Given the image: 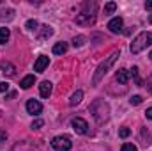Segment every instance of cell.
<instances>
[{"label":"cell","instance_id":"83f0119b","mask_svg":"<svg viewBox=\"0 0 152 151\" xmlns=\"http://www.w3.org/2000/svg\"><path fill=\"white\" fill-rule=\"evenodd\" d=\"M9 91V84L7 82H0V93H7Z\"/></svg>","mask_w":152,"mask_h":151},{"label":"cell","instance_id":"52a82bcc","mask_svg":"<svg viewBox=\"0 0 152 151\" xmlns=\"http://www.w3.org/2000/svg\"><path fill=\"white\" fill-rule=\"evenodd\" d=\"M27 112L32 114V115H37L42 112V105L39 103L37 100H28L27 101Z\"/></svg>","mask_w":152,"mask_h":151},{"label":"cell","instance_id":"f546056e","mask_svg":"<svg viewBox=\"0 0 152 151\" xmlns=\"http://www.w3.org/2000/svg\"><path fill=\"white\" fill-rule=\"evenodd\" d=\"M145 9H147V11H152V0H147V2H145Z\"/></svg>","mask_w":152,"mask_h":151},{"label":"cell","instance_id":"8992f818","mask_svg":"<svg viewBox=\"0 0 152 151\" xmlns=\"http://www.w3.org/2000/svg\"><path fill=\"white\" fill-rule=\"evenodd\" d=\"M71 124H73V130H75L76 133H80V135H85L88 132V123L85 119H81V117H75L71 121Z\"/></svg>","mask_w":152,"mask_h":151},{"label":"cell","instance_id":"1f68e13d","mask_svg":"<svg viewBox=\"0 0 152 151\" xmlns=\"http://www.w3.org/2000/svg\"><path fill=\"white\" fill-rule=\"evenodd\" d=\"M149 21H151V23H152V14H151V16H149Z\"/></svg>","mask_w":152,"mask_h":151},{"label":"cell","instance_id":"cb8c5ba5","mask_svg":"<svg viewBox=\"0 0 152 151\" xmlns=\"http://www.w3.org/2000/svg\"><path fill=\"white\" fill-rule=\"evenodd\" d=\"M42 126H44V121H42V119H36V121H32V126H30V128H32V130H39V128H42Z\"/></svg>","mask_w":152,"mask_h":151},{"label":"cell","instance_id":"d6986e66","mask_svg":"<svg viewBox=\"0 0 152 151\" xmlns=\"http://www.w3.org/2000/svg\"><path fill=\"white\" fill-rule=\"evenodd\" d=\"M117 80H118L120 84H126V82L129 80V71H127V70H120V71L117 73Z\"/></svg>","mask_w":152,"mask_h":151},{"label":"cell","instance_id":"7c38bea8","mask_svg":"<svg viewBox=\"0 0 152 151\" xmlns=\"http://www.w3.org/2000/svg\"><path fill=\"white\" fill-rule=\"evenodd\" d=\"M53 36V29L50 27V25H42L41 27V30H39V39H48V38H51Z\"/></svg>","mask_w":152,"mask_h":151},{"label":"cell","instance_id":"5bb4252c","mask_svg":"<svg viewBox=\"0 0 152 151\" xmlns=\"http://www.w3.org/2000/svg\"><path fill=\"white\" fill-rule=\"evenodd\" d=\"M34 84H36V76H34V75H27L23 80H21V82H20L21 89H30Z\"/></svg>","mask_w":152,"mask_h":151},{"label":"cell","instance_id":"ffe728a7","mask_svg":"<svg viewBox=\"0 0 152 151\" xmlns=\"http://www.w3.org/2000/svg\"><path fill=\"white\" fill-rule=\"evenodd\" d=\"M115 9H117V4H115V2H108V4L104 5V14H112Z\"/></svg>","mask_w":152,"mask_h":151},{"label":"cell","instance_id":"9c48e42d","mask_svg":"<svg viewBox=\"0 0 152 151\" xmlns=\"http://www.w3.org/2000/svg\"><path fill=\"white\" fill-rule=\"evenodd\" d=\"M122 25H124V20H122L120 16H117V18H113V20H110L108 29H110L113 34H118V32L122 30Z\"/></svg>","mask_w":152,"mask_h":151},{"label":"cell","instance_id":"3957f363","mask_svg":"<svg viewBox=\"0 0 152 151\" xmlns=\"http://www.w3.org/2000/svg\"><path fill=\"white\" fill-rule=\"evenodd\" d=\"M152 44V32H140L131 43V53H140Z\"/></svg>","mask_w":152,"mask_h":151},{"label":"cell","instance_id":"f1b7e54d","mask_svg":"<svg viewBox=\"0 0 152 151\" xmlns=\"http://www.w3.org/2000/svg\"><path fill=\"white\" fill-rule=\"evenodd\" d=\"M5 139H7V133H5L4 130H0V144H2V142H5Z\"/></svg>","mask_w":152,"mask_h":151},{"label":"cell","instance_id":"9a60e30c","mask_svg":"<svg viewBox=\"0 0 152 151\" xmlns=\"http://www.w3.org/2000/svg\"><path fill=\"white\" fill-rule=\"evenodd\" d=\"M67 52V43H64V41H60V43H57L55 46H53V53L55 55H62V53H66Z\"/></svg>","mask_w":152,"mask_h":151},{"label":"cell","instance_id":"277c9868","mask_svg":"<svg viewBox=\"0 0 152 151\" xmlns=\"http://www.w3.org/2000/svg\"><path fill=\"white\" fill-rule=\"evenodd\" d=\"M90 5H92V4H85L83 11L76 16V23H78L80 27H90V25H94V23H96V9L88 11V9H90Z\"/></svg>","mask_w":152,"mask_h":151},{"label":"cell","instance_id":"7402d4cb","mask_svg":"<svg viewBox=\"0 0 152 151\" xmlns=\"http://www.w3.org/2000/svg\"><path fill=\"white\" fill-rule=\"evenodd\" d=\"M120 151H138V148L134 144H131V142H126V144H122Z\"/></svg>","mask_w":152,"mask_h":151},{"label":"cell","instance_id":"ba28073f","mask_svg":"<svg viewBox=\"0 0 152 151\" xmlns=\"http://www.w3.org/2000/svg\"><path fill=\"white\" fill-rule=\"evenodd\" d=\"M48 64H50V59H48L46 55H39L37 61H36V64H34V71H37V73H42V71L48 68Z\"/></svg>","mask_w":152,"mask_h":151},{"label":"cell","instance_id":"2e32d148","mask_svg":"<svg viewBox=\"0 0 152 151\" xmlns=\"http://www.w3.org/2000/svg\"><path fill=\"white\" fill-rule=\"evenodd\" d=\"M9 38H11V30L7 27H2L0 29V44H5L9 41Z\"/></svg>","mask_w":152,"mask_h":151},{"label":"cell","instance_id":"ac0fdd59","mask_svg":"<svg viewBox=\"0 0 152 151\" xmlns=\"http://www.w3.org/2000/svg\"><path fill=\"white\" fill-rule=\"evenodd\" d=\"M81 100H83V93H81V91H76L75 94L71 96V100H69V105H71V107H76Z\"/></svg>","mask_w":152,"mask_h":151},{"label":"cell","instance_id":"8fae6325","mask_svg":"<svg viewBox=\"0 0 152 151\" xmlns=\"http://www.w3.org/2000/svg\"><path fill=\"white\" fill-rule=\"evenodd\" d=\"M51 89H53L51 82L44 80V82H41V85H39V94H41L42 98H48V96L51 94Z\"/></svg>","mask_w":152,"mask_h":151},{"label":"cell","instance_id":"4316f807","mask_svg":"<svg viewBox=\"0 0 152 151\" xmlns=\"http://www.w3.org/2000/svg\"><path fill=\"white\" fill-rule=\"evenodd\" d=\"M129 101H131V105H140V103H142V96H138V94H136V96H133Z\"/></svg>","mask_w":152,"mask_h":151},{"label":"cell","instance_id":"e0dca14e","mask_svg":"<svg viewBox=\"0 0 152 151\" xmlns=\"http://www.w3.org/2000/svg\"><path fill=\"white\" fill-rule=\"evenodd\" d=\"M14 18V9H5L0 13V21H9Z\"/></svg>","mask_w":152,"mask_h":151},{"label":"cell","instance_id":"4fadbf2b","mask_svg":"<svg viewBox=\"0 0 152 151\" xmlns=\"http://www.w3.org/2000/svg\"><path fill=\"white\" fill-rule=\"evenodd\" d=\"M11 151H34V146H32L30 142L23 141V142H18V144H14V148H12Z\"/></svg>","mask_w":152,"mask_h":151},{"label":"cell","instance_id":"6da1fadb","mask_svg":"<svg viewBox=\"0 0 152 151\" xmlns=\"http://www.w3.org/2000/svg\"><path fill=\"white\" fill-rule=\"evenodd\" d=\"M118 57H120V52H118V50H115L110 57H106V59H104V61L97 66V70H96V73H94V78H92V84H94V85H97V84L104 78V75L108 73V70L113 66L115 61H117Z\"/></svg>","mask_w":152,"mask_h":151},{"label":"cell","instance_id":"5b68a950","mask_svg":"<svg viewBox=\"0 0 152 151\" xmlns=\"http://www.w3.org/2000/svg\"><path fill=\"white\" fill-rule=\"evenodd\" d=\"M51 148L55 151H69L73 148V142H71V139L67 135H57L51 141Z\"/></svg>","mask_w":152,"mask_h":151},{"label":"cell","instance_id":"484cf974","mask_svg":"<svg viewBox=\"0 0 152 151\" xmlns=\"http://www.w3.org/2000/svg\"><path fill=\"white\" fill-rule=\"evenodd\" d=\"M129 76H133V78H136V82H138V84H142V82L138 80V68H136V66H134V68H133V70L129 71Z\"/></svg>","mask_w":152,"mask_h":151},{"label":"cell","instance_id":"7a4b0ae2","mask_svg":"<svg viewBox=\"0 0 152 151\" xmlns=\"http://www.w3.org/2000/svg\"><path fill=\"white\" fill-rule=\"evenodd\" d=\"M90 112H92L94 119H96L97 123H104V121H108V117H110V107H108L106 101L96 100V101L90 105Z\"/></svg>","mask_w":152,"mask_h":151},{"label":"cell","instance_id":"44dd1931","mask_svg":"<svg viewBox=\"0 0 152 151\" xmlns=\"http://www.w3.org/2000/svg\"><path fill=\"white\" fill-rule=\"evenodd\" d=\"M25 27H27L28 30H37L39 23H37V21H36V20H28V21L25 23Z\"/></svg>","mask_w":152,"mask_h":151},{"label":"cell","instance_id":"4dcf8cb0","mask_svg":"<svg viewBox=\"0 0 152 151\" xmlns=\"http://www.w3.org/2000/svg\"><path fill=\"white\" fill-rule=\"evenodd\" d=\"M145 115H147V119H151V121H152V107H151V109H147Z\"/></svg>","mask_w":152,"mask_h":151},{"label":"cell","instance_id":"30bf717a","mask_svg":"<svg viewBox=\"0 0 152 151\" xmlns=\"http://www.w3.org/2000/svg\"><path fill=\"white\" fill-rule=\"evenodd\" d=\"M0 70H2L4 75H7V76H14V73H16V68L9 61H0Z\"/></svg>","mask_w":152,"mask_h":151},{"label":"cell","instance_id":"603a6c76","mask_svg":"<svg viewBox=\"0 0 152 151\" xmlns=\"http://www.w3.org/2000/svg\"><path fill=\"white\" fill-rule=\"evenodd\" d=\"M85 41H87V38H85V36H78V38L73 39V46H75V48H76V46H81Z\"/></svg>","mask_w":152,"mask_h":151},{"label":"cell","instance_id":"d4e9b609","mask_svg":"<svg viewBox=\"0 0 152 151\" xmlns=\"http://www.w3.org/2000/svg\"><path fill=\"white\" fill-rule=\"evenodd\" d=\"M129 133H131V130H129V128H120V132H118V135H120L122 139L129 137Z\"/></svg>","mask_w":152,"mask_h":151},{"label":"cell","instance_id":"d6a6232c","mask_svg":"<svg viewBox=\"0 0 152 151\" xmlns=\"http://www.w3.org/2000/svg\"><path fill=\"white\" fill-rule=\"evenodd\" d=\"M151 59H152V52H151Z\"/></svg>","mask_w":152,"mask_h":151}]
</instances>
